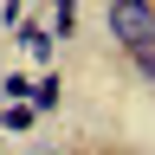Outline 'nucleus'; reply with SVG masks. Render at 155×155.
I'll list each match as a JSON object with an SVG mask.
<instances>
[{"mask_svg": "<svg viewBox=\"0 0 155 155\" xmlns=\"http://www.w3.org/2000/svg\"><path fill=\"white\" fill-rule=\"evenodd\" d=\"M45 32L65 45V39L78 32V0H52V19H45Z\"/></svg>", "mask_w": 155, "mask_h": 155, "instance_id": "obj_4", "label": "nucleus"}, {"mask_svg": "<svg viewBox=\"0 0 155 155\" xmlns=\"http://www.w3.org/2000/svg\"><path fill=\"white\" fill-rule=\"evenodd\" d=\"M91 155H129V149H91Z\"/></svg>", "mask_w": 155, "mask_h": 155, "instance_id": "obj_8", "label": "nucleus"}, {"mask_svg": "<svg viewBox=\"0 0 155 155\" xmlns=\"http://www.w3.org/2000/svg\"><path fill=\"white\" fill-rule=\"evenodd\" d=\"M0 129H7V136H32L39 129V110L32 104H7V110H0Z\"/></svg>", "mask_w": 155, "mask_h": 155, "instance_id": "obj_5", "label": "nucleus"}, {"mask_svg": "<svg viewBox=\"0 0 155 155\" xmlns=\"http://www.w3.org/2000/svg\"><path fill=\"white\" fill-rule=\"evenodd\" d=\"M104 26H110L116 45H123V58L149 52L155 45V0H104Z\"/></svg>", "mask_w": 155, "mask_h": 155, "instance_id": "obj_1", "label": "nucleus"}, {"mask_svg": "<svg viewBox=\"0 0 155 155\" xmlns=\"http://www.w3.org/2000/svg\"><path fill=\"white\" fill-rule=\"evenodd\" d=\"M13 32H19V52H26L32 65H52V58H58V39H52L45 26H39V19H19Z\"/></svg>", "mask_w": 155, "mask_h": 155, "instance_id": "obj_2", "label": "nucleus"}, {"mask_svg": "<svg viewBox=\"0 0 155 155\" xmlns=\"http://www.w3.org/2000/svg\"><path fill=\"white\" fill-rule=\"evenodd\" d=\"M129 71L142 78V84H155V45H149V52H129Z\"/></svg>", "mask_w": 155, "mask_h": 155, "instance_id": "obj_7", "label": "nucleus"}, {"mask_svg": "<svg viewBox=\"0 0 155 155\" xmlns=\"http://www.w3.org/2000/svg\"><path fill=\"white\" fill-rule=\"evenodd\" d=\"M26 104H32L39 116H52L58 104H65V91H58V71H39V78H32V97H26Z\"/></svg>", "mask_w": 155, "mask_h": 155, "instance_id": "obj_3", "label": "nucleus"}, {"mask_svg": "<svg viewBox=\"0 0 155 155\" xmlns=\"http://www.w3.org/2000/svg\"><path fill=\"white\" fill-rule=\"evenodd\" d=\"M0 97H7V104H26L32 97V71H7L0 78Z\"/></svg>", "mask_w": 155, "mask_h": 155, "instance_id": "obj_6", "label": "nucleus"}]
</instances>
